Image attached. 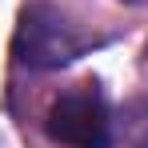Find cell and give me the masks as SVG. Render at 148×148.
I'll use <instances>...</instances> for the list:
<instances>
[{"mask_svg":"<svg viewBox=\"0 0 148 148\" xmlns=\"http://www.w3.org/2000/svg\"><path fill=\"white\" fill-rule=\"evenodd\" d=\"M44 128L64 148H112V120H108V104L96 92V84L60 92L48 104Z\"/></svg>","mask_w":148,"mask_h":148,"instance_id":"2","label":"cell"},{"mask_svg":"<svg viewBox=\"0 0 148 148\" xmlns=\"http://www.w3.org/2000/svg\"><path fill=\"white\" fill-rule=\"evenodd\" d=\"M120 140L124 148H148V96L132 100L120 116Z\"/></svg>","mask_w":148,"mask_h":148,"instance_id":"3","label":"cell"},{"mask_svg":"<svg viewBox=\"0 0 148 148\" xmlns=\"http://www.w3.org/2000/svg\"><path fill=\"white\" fill-rule=\"evenodd\" d=\"M124 4H144V0H124Z\"/></svg>","mask_w":148,"mask_h":148,"instance_id":"4","label":"cell"},{"mask_svg":"<svg viewBox=\"0 0 148 148\" xmlns=\"http://www.w3.org/2000/svg\"><path fill=\"white\" fill-rule=\"evenodd\" d=\"M84 48V40L72 32V24L48 8V4H28L16 24V40H12V56L20 68L32 72H48V68H64L72 64Z\"/></svg>","mask_w":148,"mask_h":148,"instance_id":"1","label":"cell"}]
</instances>
